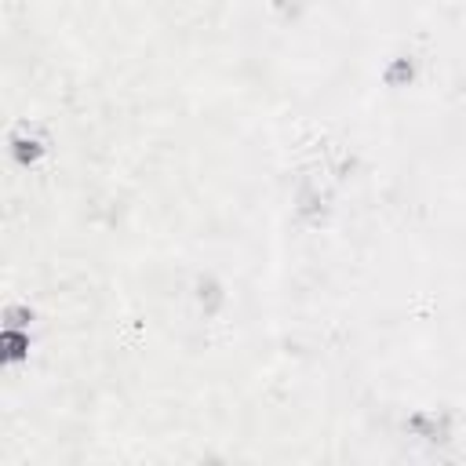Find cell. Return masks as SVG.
<instances>
[{"instance_id":"obj_2","label":"cell","mask_w":466,"mask_h":466,"mask_svg":"<svg viewBox=\"0 0 466 466\" xmlns=\"http://www.w3.org/2000/svg\"><path fill=\"white\" fill-rule=\"evenodd\" d=\"M44 153H47V142H44L36 131H15V135H11V160H15L18 167L40 164Z\"/></svg>"},{"instance_id":"obj_4","label":"cell","mask_w":466,"mask_h":466,"mask_svg":"<svg viewBox=\"0 0 466 466\" xmlns=\"http://www.w3.org/2000/svg\"><path fill=\"white\" fill-rule=\"evenodd\" d=\"M415 76H419V66H415L411 55H393V58L386 62V69H382V80H386V87H393V91L411 87Z\"/></svg>"},{"instance_id":"obj_3","label":"cell","mask_w":466,"mask_h":466,"mask_svg":"<svg viewBox=\"0 0 466 466\" xmlns=\"http://www.w3.org/2000/svg\"><path fill=\"white\" fill-rule=\"evenodd\" d=\"M29 346H33L29 328H4L0 331V360L4 364H22L29 357Z\"/></svg>"},{"instance_id":"obj_6","label":"cell","mask_w":466,"mask_h":466,"mask_svg":"<svg viewBox=\"0 0 466 466\" xmlns=\"http://www.w3.org/2000/svg\"><path fill=\"white\" fill-rule=\"evenodd\" d=\"M33 324V309L29 306H7L4 309V328H29Z\"/></svg>"},{"instance_id":"obj_5","label":"cell","mask_w":466,"mask_h":466,"mask_svg":"<svg viewBox=\"0 0 466 466\" xmlns=\"http://www.w3.org/2000/svg\"><path fill=\"white\" fill-rule=\"evenodd\" d=\"M197 302L204 306V313H215V309L222 306V288H218L211 277L200 280V284H197Z\"/></svg>"},{"instance_id":"obj_1","label":"cell","mask_w":466,"mask_h":466,"mask_svg":"<svg viewBox=\"0 0 466 466\" xmlns=\"http://www.w3.org/2000/svg\"><path fill=\"white\" fill-rule=\"evenodd\" d=\"M408 433H415L430 444H444L451 437V415L448 411H415L408 419Z\"/></svg>"}]
</instances>
